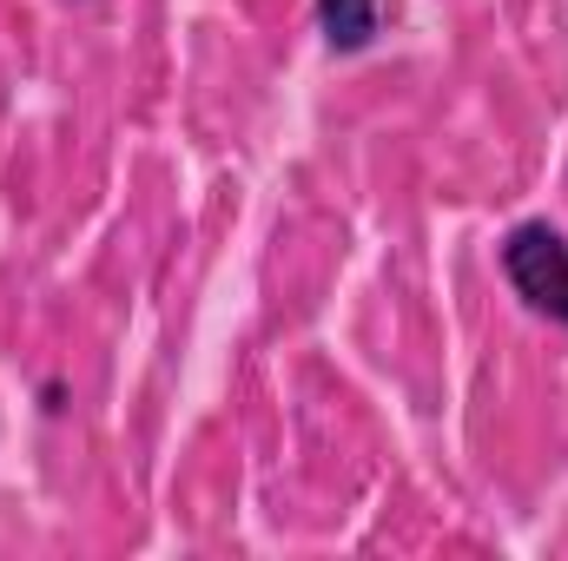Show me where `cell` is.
I'll return each mask as SVG.
<instances>
[{"mask_svg": "<svg viewBox=\"0 0 568 561\" xmlns=\"http://www.w3.org/2000/svg\"><path fill=\"white\" fill-rule=\"evenodd\" d=\"M496 265H503L509 290H516L536 317L568 324V238L549 225V218H523V225H509L503 245H496Z\"/></svg>", "mask_w": 568, "mask_h": 561, "instance_id": "1", "label": "cell"}, {"mask_svg": "<svg viewBox=\"0 0 568 561\" xmlns=\"http://www.w3.org/2000/svg\"><path fill=\"white\" fill-rule=\"evenodd\" d=\"M317 33L331 53H371L384 33V0H317Z\"/></svg>", "mask_w": 568, "mask_h": 561, "instance_id": "2", "label": "cell"}]
</instances>
